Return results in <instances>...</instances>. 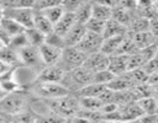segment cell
<instances>
[{
	"instance_id": "obj_1",
	"label": "cell",
	"mask_w": 158,
	"mask_h": 123,
	"mask_svg": "<svg viewBox=\"0 0 158 123\" xmlns=\"http://www.w3.org/2000/svg\"><path fill=\"white\" fill-rule=\"evenodd\" d=\"M51 113H54L64 119H70L77 116V113L80 109L79 106V98L75 95H67L56 100L46 101Z\"/></svg>"
},
{
	"instance_id": "obj_2",
	"label": "cell",
	"mask_w": 158,
	"mask_h": 123,
	"mask_svg": "<svg viewBox=\"0 0 158 123\" xmlns=\"http://www.w3.org/2000/svg\"><path fill=\"white\" fill-rule=\"evenodd\" d=\"M26 100H27V91L19 90L6 93L0 100V114H2L9 122L11 117L26 109Z\"/></svg>"
},
{
	"instance_id": "obj_3",
	"label": "cell",
	"mask_w": 158,
	"mask_h": 123,
	"mask_svg": "<svg viewBox=\"0 0 158 123\" xmlns=\"http://www.w3.org/2000/svg\"><path fill=\"white\" fill-rule=\"evenodd\" d=\"M85 58H86V55L84 53H81L77 47H65L62 50V54H60V58H59L57 65L64 73H69L74 69L83 66Z\"/></svg>"
},
{
	"instance_id": "obj_4",
	"label": "cell",
	"mask_w": 158,
	"mask_h": 123,
	"mask_svg": "<svg viewBox=\"0 0 158 123\" xmlns=\"http://www.w3.org/2000/svg\"><path fill=\"white\" fill-rule=\"evenodd\" d=\"M28 92L44 101L56 100L69 95V92L60 84H51V82H35L32 87L28 90Z\"/></svg>"
},
{
	"instance_id": "obj_5",
	"label": "cell",
	"mask_w": 158,
	"mask_h": 123,
	"mask_svg": "<svg viewBox=\"0 0 158 123\" xmlns=\"http://www.w3.org/2000/svg\"><path fill=\"white\" fill-rule=\"evenodd\" d=\"M37 75H38V71L23 65H19L12 70L14 81L16 82L19 89L22 91H28L32 87V85L36 82Z\"/></svg>"
},
{
	"instance_id": "obj_6",
	"label": "cell",
	"mask_w": 158,
	"mask_h": 123,
	"mask_svg": "<svg viewBox=\"0 0 158 123\" xmlns=\"http://www.w3.org/2000/svg\"><path fill=\"white\" fill-rule=\"evenodd\" d=\"M19 58H20V63L23 66L31 68L36 71H41L42 68L44 66L40 55V50L37 47L33 46H27L22 49L19 50Z\"/></svg>"
},
{
	"instance_id": "obj_7",
	"label": "cell",
	"mask_w": 158,
	"mask_h": 123,
	"mask_svg": "<svg viewBox=\"0 0 158 123\" xmlns=\"http://www.w3.org/2000/svg\"><path fill=\"white\" fill-rule=\"evenodd\" d=\"M2 17L11 18L21 25L25 30L32 28L33 23V10L32 9H10L2 7Z\"/></svg>"
},
{
	"instance_id": "obj_8",
	"label": "cell",
	"mask_w": 158,
	"mask_h": 123,
	"mask_svg": "<svg viewBox=\"0 0 158 123\" xmlns=\"http://www.w3.org/2000/svg\"><path fill=\"white\" fill-rule=\"evenodd\" d=\"M102 41H104L102 36L96 34V33H91V32H88V31H86L85 36H84L83 39L79 42V44L77 46V48H78L81 53H84L85 55H89V54L100 52Z\"/></svg>"
},
{
	"instance_id": "obj_9",
	"label": "cell",
	"mask_w": 158,
	"mask_h": 123,
	"mask_svg": "<svg viewBox=\"0 0 158 123\" xmlns=\"http://www.w3.org/2000/svg\"><path fill=\"white\" fill-rule=\"evenodd\" d=\"M107 65H109V57L101 52H96V53L86 55L85 62L83 64V66L86 68L93 74H95L98 71L106 70Z\"/></svg>"
},
{
	"instance_id": "obj_10",
	"label": "cell",
	"mask_w": 158,
	"mask_h": 123,
	"mask_svg": "<svg viewBox=\"0 0 158 123\" xmlns=\"http://www.w3.org/2000/svg\"><path fill=\"white\" fill-rule=\"evenodd\" d=\"M64 71L58 65H47L43 66L42 70L38 73L36 82H51V84H60Z\"/></svg>"
},
{
	"instance_id": "obj_11",
	"label": "cell",
	"mask_w": 158,
	"mask_h": 123,
	"mask_svg": "<svg viewBox=\"0 0 158 123\" xmlns=\"http://www.w3.org/2000/svg\"><path fill=\"white\" fill-rule=\"evenodd\" d=\"M38 50H40V55H41L43 65L47 66V65H57L63 49L52 47L47 43H42L38 47Z\"/></svg>"
},
{
	"instance_id": "obj_12",
	"label": "cell",
	"mask_w": 158,
	"mask_h": 123,
	"mask_svg": "<svg viewBox=\"0 0 158 123\" xmlns=\"http://www.w3.org/2000/svg\"><path fill=\"white\" fill-rule=\"evenodd\" d=\"M118 113L121 117V122H123V123L137 121L141 116H143L137 102H131V103H127L123 106H118Z\"/></svg>"
},
{
	"instance_id": "obj_13",
	"label": "cell",
	"mask_w": 158,
	"mask_h": 123,
	"mask_svg": "<svg viewBox=\"0 0 158 123\" xmlns=\"http://www.w3.org/2000/svg\"><path fill=\"white\" fill-rule=\"evenodd\" d=\"M107 70L114 76H120L127 73V57L121 54H115L109 57Z\"/></svg>"
},
{
	"instance_id": "obj_14",
	"label": "cell",
	"mask_w": 158,
	"mask_h": 123,
	"mask_svg": "<svg viewBox=\"0 0 158 123\" xmlns=\"http://www.w3.org/2000/svg\"><path fill=\"white\" fill-rule=\"evenodd\" d=\"M112 2H99L91 1V17L106 22L111 18Z\"/></svg>"
},
{
	"instance_id": "obj_15",
	"label": "cell",
	"mask_w": 158,
	"mask_h": 123,
	"mask_svg": "<svg viewBox=\"0 0 158 123\" xmlns=\"http://www.w3.org/2000/svg\"><path fill=\"white\" fill-rule=\"evenodd\" d=\"M86 33V28L84 25L80 23H75L70 31L64 36L63 41H64V48L65 47H77L79 44V42L83 39V37Z\"/></svg>"
},
{
	"instance_id": "obj_16",
	"label": "cell",
	"mask_w": 158,
	"mask_h": 123,
	"mask_svg": "<svg viewBox=\"0 0 158 123\" xmlns=\"http://www.w3.org/2000/svg\"><path fill=\"white\" fill-rule=\"evenodd\" d=\"M75 17L74 14L70 12H64L63 16L59 18V21L57 23L53 25V32L58 36H60L62 38H64V36L70 31V28L75 25Z\"/></svg>"
},
{
	"instance_id": "obj_17",
	"label": "cell",
	"mask_w": 158,
	"mask_h": 123,
	"mask_svg": "<svg viewBox=\"0 0 158 123\" xmlns=\"http://www.w3.org/2000/svg\"><path fill=\"white\" fill-rule=\"evenodd\" d=\"M130 36H131L132 42L135 43V46H136V48L138 50H141L143 48H147V47L157 43V37L153 33H151L149 31L138 32V33H130Z\"/></svg>"
},
{
	"instance_id": "obj_18",
	"label": "cell",
	"mask_w": 158,
	"mask_h": 123,
	"mask_svg": "<svg viewBox=\"0 0 158 123\" xmlns=\"http://www.w3.org/2000/svg\"><path fill=\"white\" fill-rule=\"evenodd\" d=\"M0 62L9 68H16L21 65L20 58H19V52L12 49L9 46H4L0 49Z\"/></svg>"
},
{
	"instance_id": "obj_19",
	"label": "cell",
	"mask_w": 158,
	"mask_h": 123,
	"mask_svg": "<svg viewBox=\"0 0 158 123\" xmlns=\"http://www.w3.org/2000/svg\"><path fill=\"white\" fill-rule=\"evenodd\" d=\"M135 86L133 81L131 80V77L128 76V74H123L120 76H115L109 84L107 87L110 90H112L114 92H118V91H126V90H131Z\"/></svg>"
},
{
	"instance_id": "obj_20",
	"label": "cell",
	"mask_w": 158,
	"mask_h": 123,
	"mask_svg": "<svg viewBox=\"0 0 158 123\" xmlns=\"http://www.w3.org/2000/svg\"><path fill=\"white\" fill-rule=\"evenodd\" d=\"M123 37H125V34L116 36V37H110V38H104L102 44H101V48H100V52L104 53V54H106L107 57H111V55L117 54V50L120 48V44H121Z\"/></svg>"
},
{
	"instance_id": "obj_21",
	"label": "cell",
	"mask_w": 158,
	"mask_h": 123,
	"mask_svg": "<svg viewBox=\"0 0 158 123\" xmlns=\"http://www.w3.org/2000/svg\"><path fill=\"white\" fill-rule=\"evenodd\" d=\"M32 27L41 32L44 37L49 34L53 31V25L40 12V11H33V23Z\"/></svg>"
},
{
	"instance_id": "obj_22",
	"label": "cell",
	"mask_w": 158,
	"mask_h": 123,
	"mask_svg": "<svg viewBox=\"0 0 158 123\" xmlns=\"http://www.w3.org/2000/svg\"><path fill=\"white\" fill-rule=\"evenodd\" d=\"M127 33V28L116 22L115 20L110 18L105 22V27L102 31V38H110V37H116V36H122Z\"/></svg>"
},
{
	"instance_id": "obj_23",
	"label": "cell",
	"mask_w": 158,
	"mask_h": 123,
	"mask_svg": "<svg viewBox=\"0 0 158 123\" xmlns=\"http://www.w3.org/2000/svg\"><path fill=\"white\" fill-rule=\"evenodd\" d=\"M74 17L77 23L85 25L91 17V1H81L74 12Z\"/></svg>"
},
{
	"instance_id": "obj_24",
	"label": "cell",
	"mask_w": 158,
	"mask_h": 123,
	"mask_svg": "<svg viewBox=\"0 0 158 123\" xmlns=\"http://www.w3.org/2000/svg\"><path fill=\"white\" fill-rule=\"evenodd\" d=\"M0 26L2 27V30L5 31V33L9 36V38L14 37V36H17L20 33H23L26 30L19 25L16 21L11 20V18H6V17H2L1 21H0Z\"/></svg>"
},
{
	"instance_id": "obj_25",
	"label": "cell",
	"mask_w": 158,
	"mask_h": 123,
	"mask_svg": "<svg viewBox=\"0 0 158 123\" xmlns=\"http://www.w3.org/2000/svg\"><path fill=\"white\" fill-rule=\"evenodd\" d=\"M143 114H157V98L144 97L136 101Z\"/></svg>"
},
{
	"instance_id": "obj_26",
	"label": "cell",
	"mask_w": 158,
	"mask_h": 123,
	"mask_svg": "<svg viewBox=\"0 0 158 123\" xmlns=\"http://www.w3.org/2000/svg\"><path fill=\"white\" fill-rule=\"evenodd\" d=\"M137 52H138V49L136 48L135 43L132 42V38H131L130 33H126L125 37H123V39H122V42H121V44H120V48L117 50V54L128 57V55H132V54H135Z\"/></svg>"
},
{
	"instance_id": "obj_27",
	"label": "cell",
	"mask_w": 158,
	"mask_h": 123,
	"mask_svg": "<svg viewBox=\"0 0 158 123\" xmlns=\"http://www.w3.org/2000/svg\"><path fill=\"white\" fill-rule=\"evenodd\" d=\"M78 98H79L80 109L100 112V108L102 106V103H101L100 100H98L95 97H78Z\"/></svg>"
},
{
	"instance_id": "obj_28",
	"label": "cell",
	"mask_w": 158,
	"mask_h": 123,
	"mask_svg": "<svg viewBox=\"0 0 158 123\" xmlns=\"http://www.w3.org/2000/svg\"><path fill=\"white\" fill-rule=\"evenodd\" d=\"M40 12H41L52 25H54V23H57V22L59 21V18L63 16L64 10H63V7L60 6V2H59L58 5L52 6V7L47 9V10H44V11H40Z\"/></svg>"
},
{
	"instance_id": "obj_29",
	"label": "cell",
	"mask_w": 158,
	"mask_h": 123,
	"mask_svg": "<svg viewBox=\"0 0 158 123\" xmlns=\"http://www.w3.org/2000/svg\"><path fill=\"white\" fill-rule=\"evenodd\" d=\"M25 34L27 37V41H28V44L30 46H33V47H40L42 43H44V36L38 32L37 30H35L33 27L32 28H28L25 31Z\"/></svg>"
},
{
	"instance_id": "obj_30",
	"label": "cell",
	"mask_w": 158,
	"mask_h": 123,
	"mask_svg": "<svg viewBox=\"0 0 158 123\" xmlns=\"http://www.w3.org/2000/svg\"><path fill=\"white\" fill-rule=\"evenodd\" d=\"M7 46L19 52L20 49H22V48H25V47H27V46H30V44H28L27 37H26V34H25V32H23V33H20V34H17V36L11 37L10 41H9V43H7Z\"/></svg>"
},
{
	"instance_id": "obj_31",
	"label": "cell",
	"mask_w": 158,
	"mask_h": 123,
	"mask_svg": "<svg viewBox=\"0 0 158 123\" xmlns=\"http://www.w3.org/2000/svg\"><path fill=\"white\" fill-rule=\"evenodd\" d=\"M144 63H146V60L142 58V55L138 52L132 55H128L127 57V73L136 70V69H141Z\"/></svg>"
},
{
	"instance_id": "obj_32",
	"label": "cell",
	"mask_w": 158,
	"mask_h": 123,
	"mask_svg": "<svg viewBox=\"0 0 158 123\" xmlns=\"http://www.w3.org/2000/svg\"><path fill=\"white\" fill-rule=\"evenodd\" d=\"M35 0H10L0 2L2 7H10V9H32Z\"/></svg>"
},
{
	"instance_id": "obj_33",
	"label": "cell",
	"mask_w": 158,
	"mask_h": 123,
	"mask_svg": "<svg viewBox=\"0 0 158 123\" xmlns=\"http://www.w3.org/2000/svg\"><path fill=\"white\" fill-rule=\"evenodd\" d=\"M115 76L106 69L102 71H98L95 74H93V82L91 84H98V85H105L107 86V84L114 79Z\"/></svg>"
},
{
	"instance_id": "obj_34",
	"label": "cell",
	"mask_w": 158,
	"mask_h": 123,
	"mask_svg": "<svg viewBox=\"0 0 158 123\" xmlns=\"http://www.w3.org/2000/svg\"><path fill=\"white\" fill-rule=\"evenodd\" d=\"M84 26H85V28H86L88 32H91V33H96V34L102 36V31H104V27H105V22L90 17V20H89Z\"/></svg>"
},
{
	"instance_id": "obj_35",
	"label": "cell",
	"mask_w": 158,
	"mask_h": 123,
	"mask_svg": "<svg viewBox=\"0 0 158 123\" xmlns=\"http://www.w3.org/2000/svg\"><path fill=\"white\" fill-rule=\"evenodd\" d=\"M7 123H35V114L25 109L23 112L11 117Z\"/></svg>"
},
{
	"instance_id": "obj_36",
	"label": "cell",
	"mask_w": 158,
	"mask_h": 123,
	"mask_svg": "<svg viewBox=\"0 0 158 123\" xmlns=\"http://www.w3.org/2000/svg\"><path fill=\"white\" fill-rule=\"evenodd\" d=\"M65 121L67 119H64L54 113H48V114L35 117V123H64Z\"/></svg>"
},
{
	"instance_id": "obj_37",
	"label": "cell",
	"mask_w": 158,
	"mask_h": 123,
	"mask_svg": "<svg viewBox=\"0 0 158 123\" xmlns=\"http://www.w3.org/2000/svg\"><path fill=\"white\" fill-rule=\"evenodd\" d=\"M44 43H47V44H49L52 47L59 48V49H63L64 48V41H63V38L60 36L56 34L53 31L44 37Z\"/></svg>"
},
{
	"instance_id": "obj_38",
	"label": "cell",
	"mask_w": 158,
	"mask_h": 123,
	"mask_svg": "<svg viewBox=\"0 0 158 123\" xmlns=\"http://www.w3.org/2000/svg\"><path fill=\"white\" fill-rule=\"evenodd\" d=\"M59 2L60 1H58V0H35L32 10L33 11H44V10L52 7V6L58 5Z\"/></svg>"
},
{
	"instance_id": "obj_39",
	"label": "cell",
	"mask_w": 158,
	"mask_h": 123,
	"mask_svg": "<svg viewBox=\"0 0 158 123\" xmlns=\"http://www.w3.org/2000/svg\"><path fill=\"white\" fill-rule=\"evenodd\" d=\"M138 53L142 55V58L146 62H148V60H151L153 58H157V43H154V44H152V46H149L147 48H143V49L138 50Z\"/></svg>"
},
{
	"instance_id": "obj_40",
	"label": "cell",
	"mask_w": 158,
	"mask_h": 123,
	"mask_svg": "<svg viewBox=\"0 0 158 123\" xmlns=\"http://www.w3.org/2000/svg\"><path fill=\"white\" fill-rule=\"evenodd\" d=\"M80 4H81L80 0H65V1H60V6L63 7L64 12H70V14H74L75 10L79 7Z\"/></svg>"
},
{
	"instance_id": "obj_41",
	"label": "cell",
	"mask_w": 158,
	"mask_h": 123,
	"mask_svg": "<svg viewBox=\"0 0 158 123\" xmlns=\"http://www.w3.org/2000/svg\"><path fill=\"white\" fill-rule=\"evenodd\" d=\"M141 69H142L147 75H151V74L157 73V69H158V59H157V58H153V59L146 62Z\"/></svg>"
},
{
	"instance_id": "obj_42",
	"label": "cell",
	"mask_w": 158,
	"mask_h": 123,
	"mask_svg": "<svg viewBox=\"0 0 158 123\" xmlns=\"http://www.w3.org/2000/svg\"><path fill=\"white\" fill-rule=\"evenodd\" d=\"M138 123H157V114H143L137 119Z\"/></svg>"
},
{
	"instance_id": "obj_43",
	"label": "cell",
	"mask_w": 158,
	"mask_h": 123,
	"mask_svg": "<svg viewBox=\"0 0 158 123\" xmlns=\"http://www.w3.org/2000/svg\"><path fill=\"white\" fill-rule=\"evenodd\" d=\"M0 41H1L5 46H7V43H9V41H10L9 36L5 33V31L2 30V27H1V26H0Z\"/></svg>"
},
{
	"instance_id": "obj_44",
	"label": "cell",
	"mask_w": 158,
	"mask_h": 123,
	"mask_svg": "<svg viewBox=\"0 0 158 123\" xmlns=\"http://www.w3.org/2000/svg\"><path fill=\"white\" fill-rule=\"evenodd\" d=\"M9 69H10V68H9L7 65H5V64H2V63L0 62V75H1V74H4L5 71H7Z\"/></svg>"
},
{
	"instance_id": "obj_45",
	"label": "cell",
	"mask_w": 158,
	"mask_h": 123,
	"mask_svg": "<svg viewBox=\"0 0 158 123\" xmlns=\"http://www.w3.org/2000/svg\"><path fill=\"white\" fill-rule=\"evenodd\" d=\"M5 95H6V93H5V92H4V91H2L1 89H0V100H1V98H2V97H4Z\"/></svg>"
},
{
	"instance_id": "obj_46",
	"label": "cell",
	"mask_w": 158,
	"mask_h": 123,
	"mask_svg": "<svg viewBox=\"0 0 158 123\" xmlns=\"http://www.w3.org/2000/svg\"><path fill=\"white\" fill-rule=\"evenodd\" d=\"M1 18H2V6L0 5V21H1Z\"/></svg>"
},
{
	"instance_id": "obj_47",
	"label": "cell",
	"mask_w": 158,
	"mask_h": 123,
	"mask_svg": "<svg viewBox=\"0 0 158 123\" xmlns=\"http://www.w3.org/2000/svg\"><path fill=\"white\" fill-rule=\"evenodd\" d=\"M4 46H5V44H4V43H2V42H1V41H0V49H1V48H2V47H4Z\"/></svg>"
}]
</instances>
